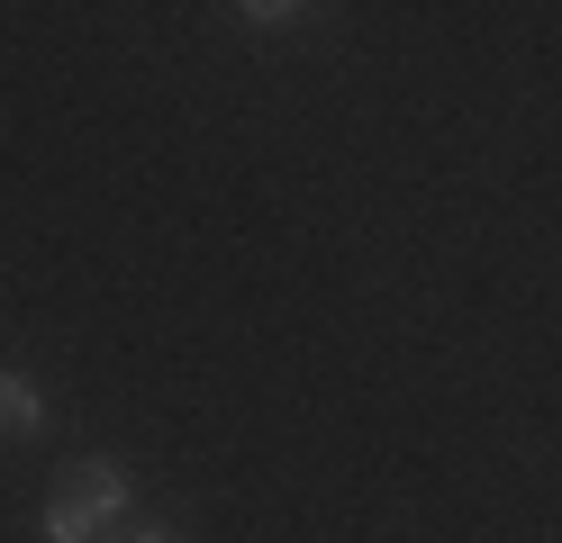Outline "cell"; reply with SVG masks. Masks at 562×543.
<instances>
[{"instance_id": "1", "label": "cell", "mask_w": 562, "mask_h": 543, "mask_svg": "<svg viewBox=\"0 0 562 543\" xmlns=\"http://www.w3.org/2000/svg\"><path fill=\"white\" fill-rule=\"evenodd\" d=\"M127 517V471L119 462H74L46 498V543H100Z\"/></svg>"}, {"instance_id": "2", "label": "cell", "mask_w": 562, "mask_h": 543, "mask_svg": "<svg viewBox=\"0 0 562 543\" xmlns=\"http://www.w3.org/2000/svg\"><path fill=\"white\" fill-rule=\"evenodd\" d=\"M46 426V398L27 372H0V434H37Z\"/></svg>"}, {"instance_id": "3", "label": "cell", "mask_w": 562, "mask_h": 543, "mask_svg": "<svg viewBox=\"0 0 562 543\" xmlns=\"http://www.w3.org/2000/svg\"><path fill=\"white\" fill-rule=\"evenodd\" d=\"M127 543H172V534H164V525H136V534H127Z\"/></svg>"}]
</instances>
